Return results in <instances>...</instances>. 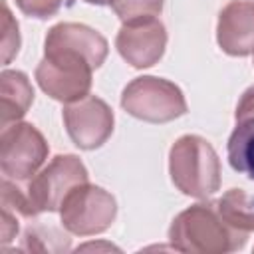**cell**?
<instances>
[{"mask_svg":"<svg viewBox=\"0 0 254 254\" xmlns=\"http://www.w3.org/2000/svg\"><path fill=\"white\" fill-rule=\"evenodd\" d=\"M107 58V40L89 26L62 22L50 28L44 60L36 67L38 85L56 101L71 103L89 95L91 71Z\"/></svg>","mask_w":254,"mask_h":254,"instance_id":"6da1fadb","label":"cell"},{"mask_svg":"<svg viewBox=\"0 0 254 254\" xmlns=\"http://www.w3.org/2000/svg\"><path fill=\"white\" fill-rule=\"evenodd\" d=\"M87 183V169L75 155L54 157L40 173H36L24 187L18 181H2V206L20 216H38L40 212H56L62 208L65 196L79 185Z\"/></svg>","mask_w":254,"mask_h":254,"instance_id":"7a4b0ae2","label":"cell"},{"mask_svg":"<svg viewBox=\"0 0 254 254\" xmlns=\"http://www.w3.org/2000/svg\"><path fill=\"white\" fill-rule=\"evenodd\" d=\"M248 234L232 228L214 202H198L175 216L169 240L175 250L190 254H224L240 250Z\"/></svg>","mask_w":254,"mask_h":254,"instance_id":"3957f363","label":"cell"},{"mask_svg":"<svg viewBox=\"0 0 254 254\" xmlns=\"http://www.w3.org/2000/svg\"><path fill=\"white\" fill-rule=\"evenodd\" d=\"M175 187L189 196L206 198L220 189V161L212 145L198 135L179 137L169 153Z\"/></svg>","mask_w":254,"mask_h":254,"instance_id":"277c9868","label":"cell"},{"mask_svg":"<svg viewBox=\"0 0 254 254\" xmlns=\"http://www.w3.org/2000/svg\"><path fill=\"white\" fill-rule=\"evenodd\" d=\"M121 107L143 121L167 123L187 113L183 91L169 79L143 75L135 77L121 93Z\"/></svg>","mask_w":254,"mask_h":254,"instance_id":"5b68a950","label":"cell"},{"mask_svg":"<svg viewBox=\"0 0 254 254\" xmlns=\"http://www.w3.org/2000/svg\"><path fill=\"white\" fill-rule=\"evenodd\" d=\"M115 214V198L105 189L89 183L75 187L60 208L64 228L77 236H91L107 230L113 224Z\"/></svg>","mask_w":254,"mask_h":254,"instance_id":"8992f818","label":"cell"},{"mask_svg":"<svg viewBox=\"0 0 254 254\" xmlns=\"http://www.w3.org/2000/svg\"><path fill=\"white\" fill-rule=\"evenodd\" d=\"M48 143L32 123H12L0 135V169L6 179L28 181L48 159Z\"/></svg>","mask_w":254,"mask_h":254,"instance_id":"52a82bcc","label":"cell"},{"mask_svg":"<svg viewBox=\"0 0 254 254\" xmlns=\"http://www.w3.org/2000/svg\"><path fill=\"white\" fill-rule=\"evenodd\" d=\"M64 123L69 139L79 149L91 151L101 147L113 133V111L103 99L85 95L77 101L65 103Z\"/></svg>","mask_w":254,"mask_h":254,"instance_id":"ba28073f","label":"cell"},{"mask_svg":"<svg viewBox=\"0 0 254 254\" xmlns=\"http://www.w3.org/2000/svg\"><path fill=\"white\" fill-rule=\"evenodd\" d=\"M115 46L121 58L133 67H151L165 54L167 32L157 18L123 24L115 38Z\"/></svg>","mask_w":254,"mask_h":254,"instance_id":"9c48e42d","label":"cell"},{"mask_svg":"<svg viewBox=\"0 0 254 254\" xmlns=\"http://www.w3.org/2000/svg\"><path fill=\"white\" fill-rule=\"evenodd\" d=\"M216 40L228 56L254 54V2L232 0L220 10Z\"/></svg>","mask_w":254,"mask_h":254,"instance_id":"30bf717a","label":"cell"},{"mask_svg":"<svg viewBox=\"0 0 254 254\" xmlns=\"http://www.w3.org/2000/svg\"><path fill=\"white\" fill-rule=\"evenodd\" d=\"M34 101V89L26 73L16 69H4L0 75V111L2 129L20 121Z\"/></svg>","mask_w":254,"mask_h":254,"instance_id":"8fae6325","label":"cell"},{"mask_svg":"<svg viewBox=\"0 0 254 254\" xmlns=\"http://www.w3.org/2000/svg\"><path fill=\"white\" fill-rule=\"evenodd\" d=\"M228 163L234 171L254 181V115L236 119L228 139Z\"/></svg>","mask_w":254,"mask_h":254,"instance_id":"7c38bea8","label":"cell"},{"mask_svg":"<svg viewBox=\"0 0 254 254\" xmlns=\"http://www.w3.org/2000/svg\"><path fill=\"white\" fill-rule=\"evenodd\" d=\"M214 204L232 228L246 234L254 230V194H248L244 189H230Z\"/></svg>","mask_w":254,"mask_h":254,"instance_id":"4fadbf2b","label":"cell"},{"mask_svg":"<svg viewBox=\"0 0 254 254\" xmlns=\"http://www.w3.org/2000/svg\"><path fill=\"white\" fill-rule=\"evenodd\" d=\"M163 2L165 0H107L123 24L157 18L163 10Z\"/></svg>","mask_w":254,"mask_h":254,"instance_id":"5bb4252c","label":"cell"},{"mask_svg":"<svg viewBox=\"0 0 254 254\" xmlns=\"http://www.w3.org/2000/svg\"><path fill=\"white\" fill-rule=\"evenodd\" d=\"M46 238L69 244V238L65 234H62L60 230L52 228V226H42V224H34L30 228H26L24 236H22V248L24 250H38V252H54L52 244L46 242Z\"/></svg>","mask_w":254,"mask_h":254,"instance_id":"9a60e30c","label":"cell"},{"mask_svg":"<svg viewBox=\"0 0 254 254\" xmlns=\"http://www.w3.org/2000/svg\"><path fill=\"white\" fill-rule=\"evenodd\" d=\"M2 60L4 64H10V60L18 54L20 48V34H18V22L12 18L8 4H2Z\"/></svg>","mask_w":254,"mask_h":254,"instance_id":"2e32d148","label":"cell"},{"mask_svg":"<svg viewBox=\"0 0 254 254\" xmlns=\"http://www.w3.org/2000/svg\"><path fill=\"white\" fill-rule=\"evenodd\" d=\"M62 2L64 0H16V6L26 16H32V18H38V20H46V18H52L60 10Z\"/></svg>","mask_w":254,"mask_h":254,"instance_id":"e0dca14e","label":"cell"},{"mask_svg":"<svg viewBox=\"0 0 254 254\" xmlns=\"http://www.w3.org/2000/svg\"><path fill=\"white\" fill-rule=\"evenodd\" d=\"M18 232V218H16V212L2 206V244L6 246L8 242L14 240Z\"/></svg>","mask_w":254,"mask_h":254,"instance_id":"ac0fdd59","label":"cell"},{"mask_svg":"<svg viewBox=\"0 0 254 254\" xmlns=\"http://www.w3.org/2000/svg\"><path fill=\"white\" fill-rule=\"evenodd\" d=\"M248 115H254V85H250L242 93V97L236 105V113H234L236 119H242V117H248Z\"/></svg>","mask_w":254,"mask_h":254,"instance_id":"d6986e66","label":"cell"},{"mask_svg":"<svg viewBox=\"0 0 254 254\" xmlns=\"http://www.w3.org/2000/svg\"><path fill=\"white\" fill-rule=\"evenodd\" d=\"M85 2H89V4H97V6H101V4H107V0H85Z\"/></svg>","mask_w":254,"mask_h":254,"instance_id":"ffe728a7","label":"cell"}]
</instances>
